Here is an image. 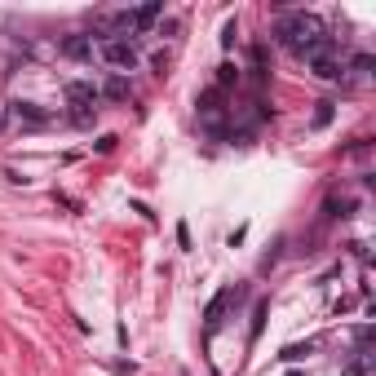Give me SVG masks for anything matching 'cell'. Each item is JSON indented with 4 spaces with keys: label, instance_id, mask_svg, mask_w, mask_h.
Listing matches in <instances>:
<instances>
[{
    "label": "cell",
    "instance_id": "cell-16",
    "mask_svg": "<svg viewBox=\"0 0 376 376\" xmlns=\"http://www.w3.org/2000/svg\"><path fill=\"white\" fill-rule=\"evenodd\" d=\"M0 129H5V111H0Z\"/></svg>",
    "mask_w": 376,
    "mask_h": 376
},
{
    "label": "cell",
    "instance_id": "cell-14",
    "mask_svg": "<svg viewBox=\"0 0 376 376\" xmlns=\"http://www.w3.org/2000/svg\"><path fill=\"white\" fill-rule=\"evenodd\" d=\"M332 106H337V102H319V111H314V129H323V124H332Z\"/></svg>",
    "mask_w": 376,
    "mask_h": 376
},
{
    "label": "cell",
    "instance_id": "cell-9",
    "mask_svg": "<svg viewBox=\"0 0 376 376\" xmlns=\"http://www.w3.org/2000/svg\"><path fill=\"white\" fill-rule=\"evenodd\" d=\"M97 93H102V97H116V102H120V97H129V80H124V76H111Z\"/></svg>",
    "mask_w": 376,
    "mask_h": 376
},
{
    "label": "cell",
    "instance_id": "cell-4",
    "mask_svg": "<svg viewBox=\"0 0 376 376\" xmlns=\"http://www.w3.org/2000/svg\"><path fill=\"white\" fill-rule=\"evenodd\" d=\"M305 62H310V71H314L319 80H341V76H345V62L337 58V45H332V40H328L323 49H314Z\"/></svg>",
    "mask_w": 376,
    "mask_h": 376
},
{
    "label": "cell",
    "instance_id": "cell-8",
    "mask_svg": "<svg viewBox=\"0 0 376 376\" xmlns=\"http://www.w3.org/2000/svg\"><path fill=\"white\" fill-rule=\"evenodd\" d=\"M200 116L217 129V116H221V89H208V93L200 97Z\"/></svg>",
    "mask_w": 376,
    "mask_h": 376
},
{
    "label": "cell",
    "instance_id": "cell-12",
    "mask_svg": "<svg viewBox=\"0 0 376 376\" xmlns=\"http://www.w3.org/2000/svg\"><path fill=\"white\" fill-rule=\"evenodd\" d=\"M230 85H239V67H235V62H221V76H217V89H230Z\"/></svg>",
    "mask_w": 376,
    "mask_h": 376
},
{
    "label": "cell",
    "instance_id": "cell-10",
    "mask_svg": "<svg viewBox=\"0 0 376 376\" xmlns=\"http://www.w3.org/2000/svg\"><path fill=\"white\" fill-rule=\"evenodd\" d=\"M160 18V5H142V9H133V32H142V27H151Z\"/></svg>",
    "mask_w": 376,
    "mask_h": 376
},
{
    "label": "cell",
    "instance_id": "cell-13",
    "mask_svg": "<svg viewBox=\"0 0 376 376\" xmlns=\"http://www.w3.org/2000/svg\"><path fill=\"white\" fill-rule=\"evenodd\" d=\"M310 350H314L310 341H305V345H288V350H284L279 358H284V363H297V358H305V354H310Z\"/></svg>",
    "mask_w": 376,
    "mask_h": 376
},
{
    "label": "cell",
    "instance_id": "cell-6",
    "mask_svg": "<svg viewBox=\"0 0 376 376\" xmlns=\"http://www.w3.org/2000/svg\"><path fill=\"white\" fill-rule=\"evenodd\" d=\"M235 301V288H221L213 301H208V310H204V323H208V332H217L221 328V314H226V305Z\"/></svg>",
    "mask_w": 376,
    "mask_h": 376
},
{
    "label": "cell",
    "instance_id": "cell-11",
    "mask_svg": "<svg viewBox=\"0 0 376 376\" xmlns=\"http://www.w3.org/2000/svg\"><path fill=\"white\" fill-rule=\"evenodd\" d=\"M266 314H270V301H257V310H253V332H248V341L261 337V323H266Z\"/></svg>",
    "mask_w": 376,
    "mask_h": 376
},
{
    "label": "cell",
    "instance_id": "cell-15",
    "mask_svg": "<svg viewBox=\"0 0 376 376\" xmlns=\"http://www.w3.org/2000/svg\"><path fill=\"white\" fill-rule=\"evenodd\" d=\"M345 376H363V363H354V368H345Z\"/></svg>",
    "mask_w": 376,
    "mask_h": 376
},
{
    "label": "cell",
    "instance_id": "cell-3",
    "mask_svg": "<svg viewBox=\"0 0 376 376\" xmlns=\"http://www.w3.org/2000/svg\"><path fill=\"white\" fill-rule=\"evenodd\" d=\"M97 58H102L106 67H116V71H133L137 67V58H142V53H137V45L129 36H111V40H102V45H97Z\"/></svg>",
    "mask_w": 376,
    "mask_h": 376
},
{
    "label": "cell",
    "instance_id": "cell-5",
    "mask_svg": "<svg viewBox=\"0 0 376 376\" xmlns=\"http://www.w3.org/2000/svg\"><path fill=\"white\" fill-rule=\"evenodd\" d=\"M9 116L18 124H27V129H45V124H49V111H40L32 102H9Z\"/></svg>",
    "mask_w": 376,
    "mask_h": 376
},
{
    "label": "cell",
    "instance_id": "cell-1",
    "mask_svg": "<svg viewBox=\"0 0 376 376\" xmlns=\"http://www.w3.org/2000/svg\"><path fill=\"white\" fill-rule=\"evenodd\" d=\"M274 36H279V45L288 53H297V58H310L314 49H323L328 45V27L323 18H314V13H305V9H292L279 18V27H274Z\"/></svg>",
    "mask_w": 376,
    "mask_h": 376
},
{
    "label": "cell",
    "instance_id": "cell-2",
    "mask_svg": "<svg viewBox=\"0 0 376 376\" xmlns=\"http://www.w3.org/2000/svg\"><path fill=\"white\" fill-rule=\"evenodd\" d=\"M97 85L93 80H71V85H67V106H71V120L76 124H89L93 116H97Z\"/></svg>",
    "mask_w": 376,
    "mask_h": 376
},
{
    "label": "cell",
    "instance_id": "cell-7",
    "mask_svg": "<svg viewBox=\"0 0 376 376\" xmlns=\"http://www.w3.org/2000/svg\"><path fill=\"white\" fill-rule=\"evenodd\" d=\"M62 53H67V58H76V62H89L93 58V36H67Z\"/></svg>",
    "mask_w": 376,
    "mask_h": 376
}]
</instances>
